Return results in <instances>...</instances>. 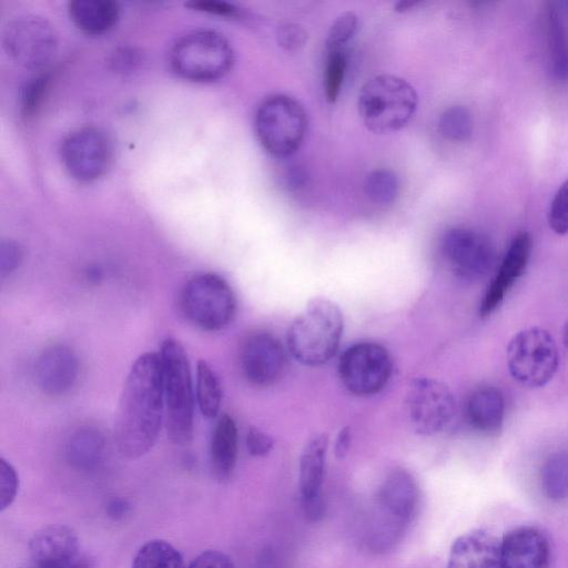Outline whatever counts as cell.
<instances>
[{
	"instance_id": "6da1fadb",
	"label": "cell",
	"mask_w": 568,
	"mask_h": 568,
	"mask_svg": "<svg viewBox=\"0 0 568 568\" xmlns=\"http://www.w3.org/2000/svg\"><path fill=\"white\" fill-rule=\"evenodd\" d=\"M164 408L160 355H140L126 376L114 422V443L130 459L145 455L155 444Z\"/></svg>"
},
{
	"instance_id": "7a4b0ae2",
	"label": "cell",
	"mask_w": 568,
	"mask_h": 568,
	"mask_svg": "<svg viewBox=\"0 0 568 568\" xmlns=\"http://www.w3.org/2000/svg\"><path fill=\"white\" fill-rule=\"evenodd\" d=\"M343 326V314L334 302L322 297L314 298L288 328L290 353L303 365H323L335 355Z\"/></svg>"
},
{
	"instance_id": "3957f363",
	"label": "cell",
	"mask_w": 568,
	"mask_h": 568,
	"mask_svg": "<svg viewBox=\"0 0 568 568\" xmlns=\"http://www.w3.org/2000/svg\"><path fill=\"white\" fill-rule=\"evenodd\" d=\"M419 503V489L405 469H394L379 486L367 545L376 552L392 549L408 528Z\"/></svg>"
},
{
	"instance_id": "277c9868",
	"label": "cell",
	"mask_w": 568,
	"mask_h": 568,
	"mask_svg": "<svg viewBox=\"0 0 568 568\" xmlns=\"http://www.w3.org/2000/svg\"><path fill=\"white\" fill-rule=\"evenodd\" d=\"M418 103L415 89L392 74L367 80L358 94V113L365 126L377 134L400 130L413 118Z\"/></svg>"
},
{
	"instance_id": "5b68a950",
	"label": "cell",
	"mask_w": 568,
	"mask_h": 568,
	"mask_svg": "<svg viewBox=\"0 0 568 568\" xmlns=\"http://www.w3.org/2000/svg\"><path fill=\"white\" fill-rule=\"evenodd\" d=\"M162 365L165 428L175 445H186L193 436V392L190 365L184 347L174 338L163 341Z\"/></svg>"
},
{
	"instance_id": "8992f818",
	"label": "cell",
	"mask_w": 568,
	"mask_h": 568,
	"mask_svg": "<svg viewBox=\"0 0 568 568\" xmlns=\"http://www.w3.org/2000/svg\"><path fill=\"white\" fill-rule=\"evenodd\" d=\"M254 128L256 136L270 154L287 158L302 145L307 131L303 106L285 94L266 98L257 108Z\"/></svg>"
},
{
	"instance_id": "52a82bcc",
	"label": "cell",
	"mask_w": 568,
	"mask_h": 568,
	"mask_svg": "<svg viewBox=\"0 0 568 568\" xmlns=\"http://www.w3.org/2000/svg\"><path fill=\"white\" fill-rule=\"evenodd\" d=\"M179 303L183 316L191 324L209 332L225 328L236 312L233 290L213 273L191 277L182 287Z\"/></svg>"
},
{
	"instance_id": "ba28073f",
	"label": "cell",
	"mask_w": 568,
	"mask_h": 568,
	"mask_svg": "<svg viewBox=\"0 0 568 568\" xmlns=\"http://www.w3.org/2000/svg\"><path fill=\"white\" fill-rule=\"evenodd\" d=\"M233 49L229 40L212 30L193 31L182 37L171 51L174 71L191 81H212L232 68Z\"/></svg>"
},
{
	"instance_id": "9c48e42d",
	"label": "cell",
	"mask_w": 568,
	"mask_h": 568,
	"mask_svg": "<svg viewBox=\"0 0 568 568\" xmlns=\"http://www.w3.org/2000/svg\"><path fill=\"white\" fill-rule=\"evenodd\" d=\"M559 353L552 335L541 327L515 334L507 346V366L514 379L526 387L546 385L556 374Z\"/></svg>"
},
{
	"instance_id": "30bf717a",
	"label": "cell",
	"mask_w": 568,
	"mask_h": 568,
	"mask_svg": "<svg viewBox=\"0 0 568 568\" xmlns=\"http://www.w3.org/2000/svg\"><path fill=\"white\" fill-rule=\"evenodd\" d=\"M2 42L8 55L27 69L47 67L58 49L53 27L34 14H22L10 20L3 30Z\"/></svg>"
},
{
	"instance_id": "8fae6325",
	"label": "cell",
	"mask_w": 568,
	"mask_h": 568,
	"mask_svg": "<svg viewBox=\"0 0 568 568\" xmlns=\"http://www.w3.org/2000/svg\"><path fill=\"white\" fill-rule=\"evenodd\" d=\"M393 372L388 351L374 342H362L348 347L341 356L338 374L345 388L357 396H369L382 390Z\"/></svg>"
},
{
	"instance_id": "7c38bea8",
	"label": "cell",
	"mask_w": 568,
	"mask_h": 568,
	"mask_svg": "<svg viewBox=\"0 0 568 568\" xmlns=\"http://www.w3.org/2000/svg\"><path fill=\"white\" fill-rule=\"evenodd\" d=\"M406 408L409 422L418 434L435 435L452 424L456 402L446 384L429 377H418L409 384Z\"/></svg>"
},
{
	"instance_id": "4fadbf2b",
	"label": "cell",
	"mask_w": 568,
	"mask_h": 568,
	"mask_svg": "<svg viewBox=\"0 0 568 568\" xmlns=\"http://www.w3.org/2000/svg\"><path fill=\"white\" fill-rule=\"evenodd\" d=\"M113 158L112 141L101 129L88 126L73 131L62 142L61 159L65 170L79 181L102 176Z\"/></svg>"
},
{
	"instance_id": "5bb4252c",
	"label": "cell",
	"mask_w": 568,
	"mask_h": 568,
	"mask_svg": "<svg viewBox=\"0 0 568 568\" xmlns=\"http://www.w3.org/2000/svg\"><path fill=\"white\" fill-rule=\"evenodd\" d=\"M443 256L450 271L463 280L484 277L495 263V248L481 233L468 227H452L442 239Z\"/></svg>"
},
{
	"instance_id": "9a60e30c",
	"label": "cell",
	"mask_w": 568,
	"mask_h": 568,
	"mask_svg": "<svg viewBox=\"0 0 568 568\" xmlns=\"http://www.w3.org/2000/svg\"><path fill=\"white\" fill-rule=\"evenodd\" d=\"M241 368L254 386L276 383L286 368V352L281 341L270 332L258 331L247 336L241 349Z\"/></svg>"
},
{
	"instance_id": "2e32d148",
	"label": "cell",
	"mask_w": 568,
	"mask_h": 568,
	"mask_svg": "<svg viewBox=\"0 0 568 568\" xmlns=\"http://www.w3.org/2000/svg\"><path fill=\"white\" fill-rule=\"evenodd\" d=\"M327 447V435L324 433L314 434L304 445L300 457L298 487L301 499L306 516L315 521L324 515L322 486Z\"/></svg>"
},
{
	"instance_id": "e0dca14e",
	"label": "cell",
	"mask_w": 568,
	"mask_h": 568,
	"mask_svg": "<svg viewBox=\"0 0 568 568\" xmlns=\"http://www.w3.org/2000/svg\"><path fill=\"white\" fill-rule=\"evenodd\" d=\"M531 245V237L527 232H519L514 236L481 300L479 307L481 317L489 316L523 276L528 265Z\"/></svg>"
},
{
	"instance_id": "ac0fdd59",
	"label": "cell",
	"mask_w": 568,
	"mask_h": 568,
	"mask_svg": "<svg viewBox=\"0 0 568 568\" xmlns=\"http://www.w3.org/2000/svg\"><path fill=\"white\" fill-rule=\"evenodd\" d=\"M501 568H548L550 547L536 527H518L500 541Z\"/></svg>"
},
{
	"instance_id": "d6986e66",
	"label": "cell",
	"mask_w": 568,
	"mask_h": 568,
	"mask_svg": "<svg viewBox=\"0 0 568 568\" xmlns=\"http://www.w3.org/2000/svg\"><path fill=\"white\" fill-rule=\"evenodd\" d=\"M34 374L38 387L43 393L51 396L62 395L77 382L78 358L70 347L51 345L38 357Z\"/></svg>"
},
{
	"instance_id": "ffe728a7",
	"label": "cell",
	"mask_w": 568,
	"mask_h": 568,
	"mask_svg": "<svg viewBox=\"0 0 568 568\" xmlns=\"http://www.w3.org/2000/svg\"><path fill=\"white\" fill-rule=\"evenodd\" d=\"M447 568H501L500 541L485 530H471L452 545Z\"/></svg>"
},
{
	"instance_id": "44dd1931",
	"label": "cell",
	"mask_w": 568,
	"mask_h": 568,
	"mask_svg": "<svg viewBox=\"0 0 568 568\" xmlns=\"http://www.w3.org/2000/svg\"><path fill=\"white\" fill-rule=\"evenodd\" d=\"M31 564L62 561L81 554L75 532L64 525L38 530L29 542Z\"/></svg>"
},
{
	"instance_id": "7402d4cb",
	"label": "cell",
	"mask_w": 568,
	"mask_h": 568,
	"mask_svg": "<svg viewBox=\"0 0 568 568\" xmlns=\"http://www.w3.org/2000/svg\"><path fill=\"white\" fill-rule=\"evenodd\" d=\"M468 424L479 433L496 435L503 427L505 400L503 393L494 386L474 389L465 405Z\"/></svg>"
},
{
	"instance_id": "603a6c76",
	"label": "cell",
	"mask_w": 568,
	"mask_h": 568,
	"mask_svg": "<svg viewBox=\"0 0 568 568\" xmlns=\"http://www.w3.org/2000/svg\"><path fill=\"white\" fill-rule=\"evenodd\" d=\"M69 16L78 29L88 34H101L118 21L120 7L111 0H74L69 3Z\"/></svg>"
},
{
	"instance_id": "cb8c5ba5",
	"label": "cell",
	"mask_w": 568,
	"mask_h": 568,
	"mask_svg": "<svg viewBox=\"0 0 568 568\" xmlns=\"http://www.w3.org/2000/svg\"><path fill=\"white\" fill-rule=\"evenodd\" d=\"M211 465L214 476L227 479L237 458V427L230 415H223L216 423L210 446Z\"/></svg>"
},
{
	"instance_id": "d4e9b609",
	"label": "cell",
	"mask_w": 568,
	"mask_h": 568,
	"mask_svg": "<svg viewBox=\"0 0 568 568\" xmlns=\"http://www.w3.org/2000/svg\"><path fill=\"white\" fill-rule=\"evenodd\" d=\"M546 37L552 77L558 82L568 81V33L554 3L546 8Z\"/></svg>"
},
{
	"instance_id": "484cf974",
	"label": "cell",
	"mask_w": 568,
	"mask_h": 568,
	"mask_svg": "<svg viewBox=\"0 0 568 568\" xmlns=\"http://www.w3.org/2000/svg\"><path fill=\"white\" fill-rule=\"evenodd\" d=\"M104 448V438L94 427H82L70 437L68 458L80 468H91L99 463Z\"/></svg>"
},
{
	"instance_id": "4316f807",
	"label": "cell",
	"mask_w": 568,
	"mask_h": 568,
	"mask_svg": "<svg viewBox=\"0 0 568 568\" xmlns=\"http://www.w3.org/2000/svg\"><path fill=\"white\" fill-rule=\"evenodd\" d=\"M222 400V388L219 376L205 362L199 361L196 366V402L203 416L216 417Z\"/></svg>"
},
{
	"instance_id": "83f0119b",
	"label": "cell",
	"mask_w": 568,
	"mask_h": 568,
	"mask_svg": "<svg viewBox=\"0 0 568 568\" xmlns=\"http://www.w3.org/2000/svg\"><path fill=\"white\" fill-rule=\"evenodd\" d=\"M131 568H184L180 551L170 542L154 539L135 554Z\"/></svg>"
},
{
	"instance_id": "f1b7e54d",
	"label": "cell",
	"mask_w": 568,
	"mask_h": 568,
	"mask_svg": "<svg viewBox=\"0 0 568 568\" xmlns=\"http://www.w3.org/2000/svg\"><path fill=\"white\" fill-rule=\"evenodd\" d=\"M540 483L547 498L562 500L568 497V453H555L545 460Z\"/></svg>"
},
{
	"instance_id": "f546056e",
	"label": "cell",
	"mask_w": 568,
	"mask_h": 568,
	"mask_svg": "<svg viewBox=\"0 0 568 568\" xmlns=\"http://www.w3.org/2000/svg\"><path fill=\"white\" fill-rule=\"evenodd\" d=\"M364 192L376 204H390L398 195V179L388 169L373 170L364 180Z\"/></svg>"
},
{
	"instance_id": "4dcf8cb0",
	"label": "cell",
	"mask_w": 568,
	"mask_h": 568,
	"mask_svg": "<svg viewBox=\"0 0 568 568\" xmlns=\"http://www.w3.org/2000/svg\"><path fill=\"white\" fill-rule=\"evenodd\" d=\"M473 118L469 111L462 105L446 109L439 116L438 130L447 140L465 142L473 134Z\"/></svg>"
},
{
	"instance_id": "1f68e13d",
	"label": "cell",
	"mask_w": 568,
	"mask_h": 568,
	"mask_svg": "<svg viewBox=\"0 0 568 568\" xmlns=\"http://www.w3.org/2000/svg\"><path fill=\"white\" fill-rule=\"evenodd\" d=\"M347 68L346 53L343 50L329 51L325 67L324 90L326 100L335 102L339 95Z\"/></svg>"
},
{
	"instance_id": "d6a6232c",
	"label": "cell",
	"mask_w": 568,
	"mask_h": 568,
	"mask_svg": "<svg viewBox=\"0 0 568 568\" xmlns=\"http://www.w3.org/2000/svg\"><path fill=\"white\" fill-rule=\"evenodd\" d=\"M358 19L352 11H346L338 16L332 23L327 38L326 47L329 51L342 50V48L354 37L357 30Z\"/></svg>"
},
{
	"instance_id": "836d02e7",
	"label": "cell",
	"mask_w": 568,
	"mask_h": 568,
	"mask_svg": "<svg viewBox=\"0 0 568 568\" xmlns=\"http://www.w3.org/2000/svg\"><path fill=\"white\" fill-rule=\"evenodd\" d=\"M548 223L555 233L560 235L568 233V179L559 186L551 200Z\"/></svg>"
},
{
	"instance_id": "e575fe53",
	"label": "cell",
	"mask_w": 568,
	"mask_h": 568,
	"mask_svg": "<svg viewBox=\"0 0 568 568\" xmlns=\"http://www.w3.org/2000/svg\"><path fill=\"white\" fill-rule=\"evenodd\" d=\"M19 487V478L13 466L1 458L0 460V497L1 510L12 504Z\"/></svg>"
},
{
	"instance_id": "d590c367",
	"label": "cell",
	"mask_w": 568,
	"mask_h": 568,
	"mask_svg": "<svg viewBox=\"0 0 568 568\" xmlns=\"http://www.w3.org/2000/svg\"><path fill=\"white\" fill-rule=\"evenodd\" d=\"M276 40L278 45L284 50L296 51L306 43L307 32L297 23L286 22L278 27Z\"/></svg>"
},
{
	"instance_id": "8d00e7d4",
	"label": "cell",
	"mask_w": 568,
	"mask_h": 568,
	"mask_svg": "<svg viewBox=\"0 0 568 568\" xmlns=\"http://www.w3.org/2000/svg\"><path fill=\"white\" fill-rule=\"evenodd\" d=\"M22 250L20 245L11 240L2 241L0 246V274L1 277L14 272L22 262Z\"/></svg>"
},
{
	"instance_id": "74e56055",
	"label": "cell",
	"mask_w": 568,
	"mask_h": 568,
	"mask_svg": "<svg viewBox=\"0 0 568 568\" xmlns=\"http://www.w3.org/2000/svg\"><path fill=\"white\" fill-rule=\"evenodd\" d=\"M274 446L273 438L262 429L251 426L246 433V447L255 457H263L271 453Z\"/></svg>"
},
{
	"instance_id": "f35d334b",
	"label": "cell",
	"mask_w": 568,
	"mask_h": 568,
	"mask_svg": "<svg viewBox=\"0 0 568 568\" xmlns=\"http://www.w3.org/2000/svg\"><path fill=\"white\" fill-rule=\"evenodd\" d=\"M187 568H235L232 559L219 550L201 552Z\"/></svg>"
},
{
	"instance_id": "ab89813d",
	"label": "cell",
	"mask_w": 568,
	"mask_h": 568,
	"mask_svg": "<svg viewBox=\"0 0 568 568\" xmlns=\"http://www.w3.org/2000/svg\"><path fill=\"white\" fill-rule=\"evenodd\" d=\"M29 568H93V561L89 556L81 552L77 557L68 560L31 564Z\"/></svg>"
},
{
	"instance_id": "60d3db41",
	"label": "cell",
	"mask_w": 568,
	"mask_h": 568,
	"mask_svg": "<svg viewBox=\"0 0 568 568\" xmlns=\"http://www.w3.org/2000/svg\"><path fill=\"white\" fill-rule=\"evenodd\" d=\"M45 77L37 78L34 79V81L30 82L24 89L23 109L27 112H30L37 105L38 101L42 95V90L45 87Z\"/></svg>"
},
{
	"instance_id": "b9f144b4",
	"label": "cell",
	"mask_w": 568,
	"mask_h": 568,
	"mask_svg": "<svg viewBox=\"0 0 568 568\" xmlns=\"http://www.w3.org/2000/svg\"><path fill=\"white\" fill-rule=\"evenodd\" d=\"M190 4L197 10L207 11L210 13L221 16H235L237 13L235 7L222 1H193Z\"/></svg>"
},
{
	"instance_id": "7bdbcfd3",
	"label": "cell",
	"mask_w": 568,
	"mask_h": 568,
	"mask_svg": "<svg viewBox=\"0 0 568 568\" xmlns=\"http://www.w3.org/2000/svg\"><path fill=\"white\" fill-rule=\"evenodd\" d=\"M351 444V432L348 428H342L336 437L334 453L338 459L346 456Z\"/></svg>"
},
{
	"instance_id": "ee69618b",
	"label": "cell",
	"mask_w": 568,
	"mask_h": 568,
	"mask_svg": "<svg viewBox=\"0 0 568 568\" xmlns=\"http://www.w3.org/2000/svg\"><path fill=\"white\" fill-rule=\"evenodd\" d=\"M257 568H278L276 557L270 549L262 552Z\"/></svg>"
},
{
	"instance_id": "f6af8a7d",
	"label": "cell",
	"mask_w": 568,
	"mask_h": 568,
	"mask_svg": "<svg viewBox=\"0 0 568 568\" xmlns=\"http://www.w3.org/2000/svg\"><path fill=\"white\" fill-rule=\"evenodd\" d=\"M417 3H418L417 1H399L395 6V8H396V11L403 12V11L410 9L412 7H414Z\"/></svg>"
},
{
	"instance_id": "bcb514c9",
	"label": "cell",
	"mask_w": 568,
	"mask_h": 568,
	"mask_svg": "<svg viewBox=\"0 0 568 568\" xmlns=\"http://www.w3.org/2000/svg\"><path fill=\"white\" fill-rule=\"evenodd\" d=\"M562 337H564V344H565L566 348L568 349V320L566 321L565 326H564Z\"/></svg>"
}]
</instances>
